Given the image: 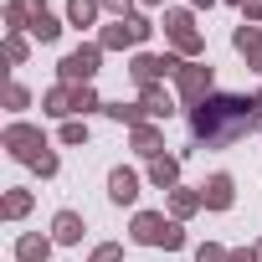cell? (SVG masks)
Instances as JSON below:
<instances>
[{
    "instance_id": "cell-1",
    "label": "cell",
    "mask_w": 262,
    "mask_h": 262,
    "mask_svg": "<svg viewBox=\"0 0 262 262\" xmlns=\"http://www.w3.org/2000/svg\"><path fill=\"white\" fill-rule=\"evenodd\" d=\"M257 128V113H252V98H236V93H211L201 108H190V134L206 139V144H231L242 134Z\"/></svg>"
},
{
    "instance_id": "cell-2",
    "label": "cell",
    "mask_w": 262,
    "mask_h": 262,
    "mask_svg": "<svg viewBox=\"0 0 262 262\" xmlns=\"http://www.w3.org/2000/svg\"><path fill=\"white\" fill-rule=\"evenodd\" d=\"M134 242H144V247H185V231H180V221H165L160 211H139L134 216Z\"/></svg>"
},
{
    "instance_id": "cell-3",
    "label": "cell",
    "mask_w": 262,
    "mask_h": 262,
    "mask_svg": "<svg viewBox=\"0 0 262 262\" xmlns=\"http://www.w3.org/2000/svg\"><path fill=\"white\" fill-rule=\"evenodd\" d=\"M165 31H170V41H175V52H180V57H195V52H206V36L195 31L190 11H165Z\"/></svg>"
},
{
    "instance_id": "cell-4",
    "label": "cell",
    "mask_w": 262,
    "mask_h": 262,
    "mask_svg": "<svg viewBox=\"0 0 262 262\" xmlns=\"http://www.w3.org/2000/svg\"><path fill=\"white\" fill-rule=\"evenodd\" d=\"M98 62H103V47H77V52H67V57H62V82H67V88L93 82Z\"/></svg>"
},
{
    "instance_id": "cell-5",
    "label": "cell",
    "mask_w": 262,
    "mask_h": 262,
    "mask_svg": "<svg viewBox=\"0 0 262 262\" xmlns=\"http://www.w3.org/2000/svg\"><path fill=\"white\" fill-rule=\"evenodd\" d=\"M149 31H155V26H149L144 16H128V21H113V26L103 31L98 47H103V52H113V47H134V41H149Z\"/></svg>"
},
{
    "instance_id": "cell-6",
    "label": "cell",
    "mask_w": 262,
    "mask_h": 262,
    "mask_svg": "<svg viewBox=\"0 0 262 262\" xmlns=\"http://www.w3.org/2000/svg\"><path fill=\"white\" fill-rule=\"evenodd\" d=\"M6 149L16 155V160H36L47 144H41V128H31V123H11L6 128Z\"/></svg>"
},
{
    "instance_id": "cell-7",
    "label": "cell",
    "mask_w": 262,
    "mask_h": 262,
    "mask_svg": "<svg viewBox=\"0 0 262 262\" xmlns=\"http://www.w3.org/2000/svg\"><path fill=\"white\" fill-rule=\"evenodd\" d=\"M180 98H185L190 108H201V103L211 98V67H201V62L185 67V72H180Z\"/></svg>"
},
{
    "instance_id": "cell-8",
    "label": "cell",
    "mask_w": 262,
    "mask_h": 262,
    "mask_svg": "<svg viewBox=\"0 0 262 262\" xmlns=\"http://www.w3.org/2000/svg\"><path fill=\"white\" fill-rule=\"evenodd\" d=\"M108 195H113V206H134L139 201V175L134 170H113L108 175Z\"/></svg>"
},
{
    "instance_id": "cell-9",
    "label": "cell",
    "mask_w": 262,
    "mask_h": 262,
    "mask_svg": "<svg viewBox=\"0 0 262 262\" xmlns=\"http://www.w3.org/2000/svg\"><path fill=\"white\" fill-rule=\"evenodd\" d=\"M231 195H236V190H231V175H211V180L201 185V201H206L211 211H226V206H231Z\"/></svg>"
},
{
    "instance_id": "cell-10",
    "label": "cell",
    "mask_w": 262,
    "mask_h": 262,
    "mask_svg": "<svg viewBox=\"0 0 262 262\" xmlns=\"http://www.w3.org/2000/svg\"><path fill=\"white\" fill-rule=\"evenodd\" d=\"M160 144H165V134H160L155 123H139V128H134V149H139L144 160H160V155H165Z\"/></svg>"
},
{
    "instance_id": "cell-11",
    "label": "cell",
    "mask_w": 262,
    "mask_h": 262,
    "mask_svg": "<svg viewBox=\"0 0 262 262\" xmlns=\"http://www.w3.org/2000/svg\"><path fill=\"white\" fill-rule=\"evenodd\" d=\"M139 103H144V113H149V118H170V113H175V98H170L165 88H155V82L144 88V98H139Z\"/></svg>"
},
{
    "instance_id": "cell-12",
    "label": "cell",
    "mask_w": 262,
    "mask_h": 262,
    "mask_svg": "<svg viewBox=\"0 0 262 262\" xmlns=\"http://www.w3.org/2000/svg\"><path fill=\"white\" fill-rule=\"evenodd\" d=\"M149 180H155L160 190H170V185L180 180V160H175V155H160V160H149Z\"/></svg>"
},
{
    "instance_id": "cell-13",
    "label": "cell",
    "mask_w": 262,
    "mask_h": 262,
    "mask_svg": "<svg viewBox=\"0 0 262 262\" xmlns=\"http://www.w3.org/2000/svg\"><path fill=\"white\" fill-rule=\"evenodd\" d=\"M52 236H57V242H82V216H77V211H57Z\"/></svg>"
},
{
    "instance_id": "cell-14",
    "label": "cell",
    "mask_w": 262,
    "mask_h": 262,
    "mask_svg": "<svg viewBox=\"0 0 262 262\" xmlns=\"http://www.w3.org/2000/svg\"><path fill=\"white\" fill-rule=\"evenodd\" d=\"M236 52H242L252 67H262V31H257V26H242V31H236Z\"/></svg>"
},
{
    "instance_id": "cell-15",
    "label": "cell",
    "mask_w": 262,
    "mask_h": 262,
    "mask_svg": "<svg viewBox=\"0 0 262 262\" xmlns=\"http://www.w3.org/2000/svg\"><path fill=\"white\" fill-rule=\"evenodd\" d=\"M103 113L108 118H118V123H128V128H139L149 113H144V103H103Z\"/></svg>"
},
{
    "instance_id": "cell-16",
    "label": "cell",
    "mask_w": 262,
    "mask_h": 262,
    "mask_svg": "<svg viewBox=\"0 0 262 262\" xmlns=\"http://www.w3.org/2000/svg\"><path fill=\"white\" fill-rule=\"evenodd\" d=\"M26 31H31V36H36V41H57V36H62V21H57V16H52V11H36V16H31V26H26Z\"/></svg>"
},
{
    "instance_id": "cell-17",
    "label": "cell",
    "mask_w": 262,
    "mask_h": 262,
    "mask_svg": "<svg viewBox=\"0 0 262 262\" xmlns=\"http://www.w3.org/2000/svg\"><path fill=\"white\" fill-rule=\"evenodd\" d=\"M47 252H52L47 236H21V242H16V257H21V262H47Z\"/></svg>"
},
{
    "instance_id": "cell-18",
    "label": "cell",
    "mask_w": 262,
    "mask_h": 262,
    "mask_svg": "<svg viewBox=\"0 0 262 262\" xmlns=\"http://www.w3.org/2000/svg\"><path fill=\"white\" fill-rule=\"evenodd\" d=\"M41 108H47L52 118H62V113H72V88H67V82H62V88H52V93L41 98Z\"/></svg>"
},
{
    "instance_id": "cell-19",
    "label": "cell",
    "mask_w": 262,
    "mask_h": 262,
    "mask_svg": "<svg viewBox=\"0 0 262 262\" xmlns=\"http://www.w3.org/2000/svg\"><path fill=\"white\" fill-rule=\"evenodd\" d=\"M67 21L72 26H93L98 21V0H67Z\"/></svg>"
},
{
    "instance_id": "cell-20",
    "label": "cell",
    "mask_w": 262,
    "mask_h": 262,
    "mask_svg": "<svg viewBox=\"0 0 262 262\" xmlns=\"http://www.w3.org/2000/svg\"><path fill=\"white\" fill-rule=\"evenodd\" d=\"M201 206H206L201 190H175V195H170V211H175V216H190V211H201Z\"/></svg>"
},
{
    "instance_id": "cell-21",
    "label": "cell",
    "mask_w": 262,
    "mask_h": 262,
    "mask_svg": "<svg viewBox=\"0 0 262 262\" xmlns=\"http://www.w3.org/2000/svg\"><path fill=\"white\" fill-rule=\"evenodd\" d=\"M26 211H31V190H11V195H6V216H11V221H21Z\"/></svg>"
},
{
    "instance_id": "cell-22",
    "label": "cell",
    "mask_w": 262,
    "mask_h": 262,
    "mask_svg": "<svg viewBox=\"0 0 262 262\" xmlns=\"http://www.w3.org/2000/svg\"><path fill=\"white\" fill-rule=\"evenodd\" d=\"M88 108H98V93L82 82V88H72V113H88Z\"/></svg>"
},
{
    "instance_id": "cell-23",
    "label": "cell",
    "mask_w": 262,
    "mask_h": 262,
    "mask_svg": "<svg viewBox=\"0 0 262 262\" xmlns=\"http://www.w3.org/2000/svg\"><path fill=\"white\" fill-rule=\"evenodd\" d=\"M31 170H36V175H57V155H52V149H41V155L31 160Z\"/></svg>"
},
{
    "instance_id": "cell-24",
    "label": "cell",
    "mask_w": 262,
    "mask_h": 262,
    "mask_svg": "<svg viewBox=\"0 0 262 262\" xmlns=\"http://www.w3.org/2000/svg\"><path fill=\"white\" fill-rule=\"evenodd\" d=\"M88 139V123H62V144H82Z\"/></svg>"
},
{
    "instance_id": "cell-25",
    "label": "cell",
    "mask_w": 262,
    "mask_h": 262,
    "mask_svg": "<svg viewBox=\"0 0 262 262\" xmlns=\"http://www.w3.org/2000/svg\"><path fill=\"white\" fill-rule=\"evenodd\" d=\"M6 57H11V62H26V41H21L16 31H11V41H6Z\"/></svg>"
},
{
    "instance_id": "cell-26",
    "label": "cell",
    "mask_w": 262,
    "mask_h": 262,
    "mask_svg": "<svg viewBox=\"0 0 262 262\" xmlns=\"http://www.w3.org/2000/svg\"><path fill=\"white\" fill-rule=\"evenodd\" d=\"M6 103H11V108H26V103H31V93H26L21 82H11V93H6Z\"/></svg>"
},
{
    "instance_id": "cell-27",
    "label": "cell",
    "mask_w": 262,
    "mask_h": 262,
    "mask_svg": "<svg viewBox=\"0 0 262 262\" xmlns=\"http://www.w3.org/2000/svg\"><path fill=\"white\" fill-rule=\"evenodd\" d=\"M226 257H231V252H221V247H211V242L195 252V262H226Z\"/></svg>"
},
{
    "instance_id": "cell-28",
    "label": "cell",
    "mask_w": 262,
    "mask_h": 262,
    "mask_svg": "<svg viewBox=\"0 0 262 262\" xmlns=\"http://www.w3.org/2000/svg\"><path fill=\"white\" fill-rule=\"evenodd\" d=\"M93 262H123V252H118V247H113V242H103V247H98V252H93Z\"/></svg>"
},
{
    "instance_id": "cell-29",
    "label": "cell",
    "mask_w": 262,
    "mask_h": 262,
    "mask_svg": "<svg viewBox=\"0 0 262 262\" xmlns=\"http://www.w3.org/2000/svg\"><path fill=\"white\" fill-rule=\"evenodd\" d=\"M103 6H108V11L118 16V21H128V6H134V0H103Z\"/></svg>"
},
{
    "instance_id": "cell-30",
    "label": "cell",
    "mask_w": 262,
    "mask_h": 262,
    "mask_svg": "<svg viewBox=\"0 0 262 262\" xmlns=\"http://www.w3.org/2000/svg\"><path fill=\"white\" fill-rule=\"evenodd\" d=\"M247 16H252V21H262V0H247Z\"/></svg>"
},
{
    "instance_id": "cell-31",
    "label": "cell",
    "mask_w": 262,
    "mask_h": 262,
    "mask_svg": "<svg viewBox=\"0 0 262 262\" xmlns=\"http://www.w3.org/2000/svg\"><path fill=\"white\" fill-rule=\"evenodd\" d=\"M226 262H257V252H231Z\"/></svg>"
},
{
    "instance_id": "cell-32",
    "label": "cell",
    "mask_w": 262,
    "mask_h": 262,
    "mask_svg": "<svg viewBox=\"0 0 262 262\" xmlns=\"http://www.w3.org/2000/svg\"><path fill=\"white\" fill-rule=\"evenodd\" d=\"M252 113H257V123H262V93H257V98H252Z\"/></svg>"
},
{
    "instance_id": "cell-33",
    "label": "cell",
    "mask_w": 262,
    "mask_h": 262,
    "mask_svg": "<svg viewBox=\"0 0 262 262\" xmlns=\"http://www.w3.org/2000/svg\"><path fill=\"white\" fill-rule=\"evenodd\" d=\"M195 6H211V0H195Z\"/></svg>"
},
{
    "instance_id": "cell-34",
    "label": "cell",
    "mask_w": 262,
    "mask_h": 262,
    "mask_svg": "<svg viewBox=\"0 0 262 262\" xmlns=\"http://www.w3.org/2000/svg\"><path fill=\"white\" fill-rule=\"evenodd\" d=\"M144 6H160V0H144Z\"/></svg>"
},
{
    "instance_id": "cell-35",
    "label": "cell",
    "mask_w": 262,
    "mask_h": 262,
    "mask_svg": "<svg viewBox=\"0 0 262 262\" xmlns=\"http://www.w3.org/2000/svg\"><path fill=\"white\" fill-rule=\"evenodd\" d=\"M257 257H262V247H257Z\"/></svg>"
},
{
    "instance_id": "cell-36",
    "label": "cell",
    "mask_w": 262,
    "mask_h": 262,
    "mask_svg": "<svg viewBox=\"0 0 262 262\" xmlns=\"http://www.w3.org/2000/svg\"><path fill=\"white\" fill-rule=\"evenodd\" d=\"M257 72H262V67H257Z\"/></svg>"
}]
</instances>
